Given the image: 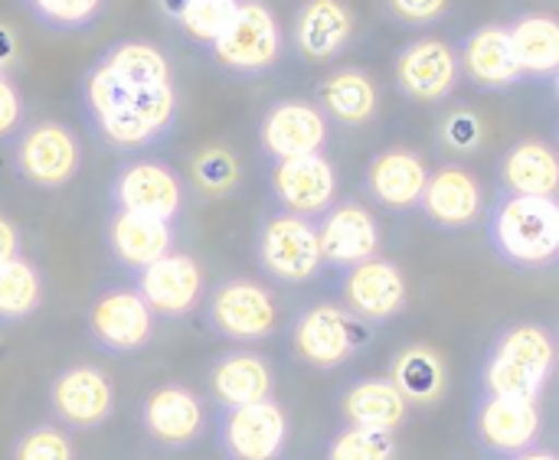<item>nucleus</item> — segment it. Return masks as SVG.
Returning a JSON list of instances; mask_svg holds the SVG:
<instances>
[{
    "label": "nucleus",
    "mask_w": 559,
    "mask_h": 460,
    "mask_svg": "<svg viewBox=\"0 0 559 460\" xmlns=\"http://www.w3.org/2000/svg\"><path fill=\"white\" fill-rule=\"evenodd\" d=\"M255 141H259V154L269 164L311 157V154H324L331 141V124L311 98H278L262 111Z\"/></svg>",
    "instance_id": "14"
},
{
    "label": "nucleus",
    "mask_w": 559,
    "mask_h": 460,
    "mask_svg": "<svg viewBox=\"0 0 559 460\" xmlns=\"http://www.w3.org/2000/svg\"><path fill=\"white\" fill-rule=\"evenodd\" d=\"M128 95H131V92L102 65V59H95V62L85 69L82 82H79V105H82V114H85L88 124H92L95 118L108 114L111 108L124 105Z\"/></svg>",
    "instance_id": "40"
},
{
    "label": "nucleus",
    "mask_w": 559,
    "mask_h": 460,
    "mask_svg": "<svg viewBox=\"0 0 559 460\" xmlns=\"http://www.w3.org/2000/svg\"><path fill=\"white\" fill-rule=\"evenodd\" d=\"M386 379L396 386L409 409H432L449 389V366L429 343H409L393 356Z\"/></svg>",
    "instance_id": "29"
},
{
    "label": "nucleus",
    "mask_w": 559,
    "mask_h": 460,
    "mask_svg": "<svg viewBox=\"0 0 559 460\" xmlns=\"http://www.w3.org/2000/svg\"><path fill=\"white\" fill-rule=\"evenodd\" d=\"M498 183H501V193L557 199V147L550 141H544V137H521V141H514L501 154V160H498Z\"/></svg>",
    "instance_id": "28"
},
{
    "label": "nucleus",
    "mask_w": 559,
    "mask_h": 460,
    "mask_svg": "<svg viewBox=\"0 0 559 460\" xmlns=\"http://www.w3.org/2000/svg\"><path fill=\"white\" fill-rule=\"evenodd\" d=\"M495 258L518 271H547L559 262V203L547 196L501 193L485 209Z\"/></svg>",
    "instance_id": "2"
},
{
    "label": "nucleus",
    "mask_w": 559,
    "mask_h": 460,
    "mask_svg": "<svg viewBox=\"0 0 559 460\" xmlns=\"http://www.w3.org/2000/svg\"><path fill=\"white\" fill-rule=\"evenodd\" d=\"M85 334L95 350L124 360L151 347L157 334V317L147 311V304L138 298L131 285H118L95 294L85 314Z\"/></svg>",
    "instance_id": "9"
},
{
    "label": "nucleus",
    "mask_w": 559,
    "mask_h": 460,
    "mask_svg": "<svg viewBox=\"0 0 559 460\" xmlns=\"http://www.w3.org/2000/svg\"><path fill=\"white\" fill-rule=\"evenodd\" d=\"M462 82L455 46L439 36H416L393 56V85L403 98L439 105L455 95Z\"/></svg>",
    "instance_id": "15"
},
{
    "label": "nucleus",
    "mask_w": 559,
    "mask_h": 460,
    "mask_svg": "<svg viewBox=\"0 0 559 460\" xmlns=\"http://www.w3.org/2000/svg\"><path fill=\"white\" fill-rule=\"evenodd\" d=\"M13 59V33L0 26V75H7V65Z\"/></svg>",
    "instance_id": "45"
},
{
    "label": "nucleus",
    "mask_w": 559,
    "mask_h": 460,
    "mask_svg": "<svg viewBox=\"0 0 559 460\" xmlns=\"http://www.w3.org/2000/svg\"><path fill=\"white\" fill-rule=\"evenodd\" d=\"M85 160L82 137L72 124L56 118H39L23 124L13 137V170L33 190H62L69 186Z\"/></svg>",
    "instance_id": "8"
},
{
    "label": "nucleus",
    "mask_w": 559,
    "mask_h": 460,
    "mask_svg": "<svg viewBox=\"0 0 559 460\" xmlns=\"http://www.w3.org/2000/svg\"><path fill=\"white\" fill-rule=\"evenodd\" d=\"M311 101L328 118V124L341 128H367L380 114V88L373 75L360 65H341L328 72L314 85Z\"/></svg>",
    "instance_id": "26"
},
{
    "label": "nucleus",
    "mask_w": 559,
    "mask_h": 460,
    "mask_svg": "<svg viewBox=\"0 0 559 460\" xmlns=\"http://www.w3.org/2000/svg\"><path fill=\"white\" fill-rule=\"evenodd\" d=\"M518 65L527 82H557L559 23L550 13H521L508 23Z\"/></svg>",
    "instance_id": "30"
},
{
    "label": "nucleus",
    "mask_w": 559,
    "mask_h": 460,
    "mask_svg": "<svg viewBox=\"0 0 559 460\" xmlns=\"http://www.w3.org/2000/svg\"><path fill=\"white\" fill-rule=\"evenodd\" d=\"M131 111L151 128V134L157 141H167L180 121V95L174 82H160V85H147V88H134L128 95Z\"/></svg>",
    "instance_id": "37"
},
{
    "label": "nucleus",
    "mask_w": 559,
    "mask_h": 460,
    "mask_svg": "<svg viewBox=\"0 0 559 460\" xmlns=\"http://www.w3.org/2000/svg\"><path fill=\"white\" fill-rule=\"evenodd\" d=\"M46 399L56 425L66 432H95L115 415L118 405L108 373L92 363H75L59 370L49 383Z\"/></svg>",
    "instance_id": "16"
},
{
    "label": "nucleus",
    "mask_w": 559,
    "mask_h": 460,
    "mask_svg": "<svg viewBox=\"0 0 559 460\" xmlns=\"http://www.w3.org/2000/svg\"><path fill=\"white\" fill-rule=\"evenodd\" d=\"M341 180L324 154L269 164V199L278 213L321 219L337 199Z\"/></svg>",
    "instance_id": "18"
},
{
    "label": "nucleus",
    "mask_w": 559,
    "mask_h": 460,
    "mask_svg": "<svg viewBox=\"0 0 559 460\" xmlns=\"http://www.w3.org/2000/svg\"><path fill=\"white\" fill-rule=\"evenodd\" d=\"M190 199V183L183 173L157 157H128L115 167L108 180V209L134 213L177 226Z\"/></svg>",
    "instance_id": "6"
},
{
    "label": "nucleus",
    "mask_w": 559,
    "mask_h": 460,
    "mask_svg": "<svg viewBox=\"0 0 559 460\" xmlns=\"http://www.w3.org/2000/svg\"><path fill=\"white\" fill-rule=\"evenodd\" d=\"M131 288L147 304V311L157 317V324H174L200 311L206 294L203 268L187 252H170L167 258L147 265L144 271L131 275Z\"/></svg>",
    "instance_id": "17"
},
{
    "label": "nucleus",
    "mask_w": 559,
    "mask_h": 460,
    "mask_svg": "<svg viewBox=\"0 0 559 460\" xmlns=\"http://www.w3.org/2000/svg\"><path fill=\"white\" fill-rule=\"evenodd\" d=\"M337 412H341V425L373 428V432H390V435H400L413 415V409L406 405V399L396 392V386L386 376L350 379L337 396Z\"/></svg>",
    "instance_id": "27"
},
{
    "label": "nucleus",
    "mask_w": 559,
    "mask_h": 460,
    "mask_svg": "<svg viewBox=\"0 0 559 460\" xmlns=\"http://www.w3.org/2000/svg\"><path fill=\"white\" fill-rule=\"evenodd\" d=\"M10 460H75V445L72 435L56 422H39L13 438Z\"/></svg>",
    "instance_id": "39"
},
{
    "label": "nucleus",
    "mask_w": 559,
    "mask_h": 460,
    "mask_svg": "<svg viewBox=\"0 0 559 460\" xmlns=\"http://www.w3.org/2000/svg\"><path fill=\"white\" fill-rule=\"evenodd\" d=\"M26 124V101L10 75H0V144H10Z\"/></svg>",
    "instance_id": "43"
},
{
    "label": "nucleus",
    "mask_w": 559,
    "mask_h": 460,
    "mask_svg": "<svg viewBox=\"0 0 559 460\" xmlns=\"http://www.w3.org/2000/svg\"><path fill=\"white\" fill-rule=\"evenodd\" d=\"M337 304L360 324L386 327L409 304V285L393 258H367L354 268L337 271Z\"/></svg>",
    "instance_id": "11"
},
{
    "label": "nucleus",
    "mask_w": 559,
    "mask_h": 460,
    "mask_svg": "<svg viewBox=\"0 0 559 460\" xmlns=\"http://www.w3.org/2000/svg\"><path fill=\"white\" fill-rule=\"evenodd\" d=\"M141 432L164 451H190L210 428L206 402L183 383L154 386L138 409Z\"/></svg>",
    "instance_id": "13"
},
{
    "label": "nucleus",
    "mask_w": 559,
    "mask_h": 460,
    "mask_svg": "<svg viewBox=\"0 0 559 460\" xmlns=\"http://www.w3.org/2000/svg\"><path fill=\"white\" fill-rule=\"evenodd\" d=\"M190 180L197 186L200 196L210 199H223L233 196L242 183V170L239 160L229 147H203L193 160H190Z\"/></svg>",
    "instance_id": "36"
},
{
    "label": "nucleus",
    "mask_w": 559,
    "mask_h": 460,
    "mask_svg": "<svg viewBox=\"0 0 559 460\" xmlns=\"http://www.w3.org/2000/svg\"><path fill=\"white\" fill-rule=\"evenodd\" d=\"M373 330L350 317L341 304H305L288 324V347L292 356L318 373H334L347 366L367 343Z\"/></svg>",
    "instance_id": "4"
},
{
    "label": "nucleus",
    "mask_w": 559,
    "mask_h": 460,
    "mask_svg": "<svg viewBox=\"0 0 559 460\" xmlns=\"http://www.w3.org/2000/svg\"><path fill=\"white\" fill-rule=\"evenodd\" d=\"M557 337L547 324L540 320L504 324L481 356L475 396L544 402V392L557 373Z\"/></svg>",
    "instance_id": "1"
},
{
    "label": "nucleus",
    "mask_w": 559,
    "mask_h": 460,
    "mask_svg": "<svg viewBox=\"0 0 559 460\" xmlns=\"http://www.w3.org/2000/svg\"><path fill=\"white\" fill-rule=\"evenodd\" d=\"M98 59L128 92L160 85V82H174L170 56L147 39H121V43L108 46Z\"/></svg>",
    "instance_id": "31"
},
{
    "label": "nucleus",
    "mask_w": 559,
    "mask_h": 460,
    "mask_svg": "<svg viewBox=\"0 0 559 460\" xmlns=\"http://www.w3.org/2000/svg\"><path fill=\"white\" fill-rule=\"evenodd\" d=\"M16 255H23V235H20L16 222L0 213V262H10Z\"/></svg>",
    "instance_id": "44"
},
{
    "label": "nucleus",
    "mask_w": 559,
    "mask_h": 460,
    "mask_svg": "<svg viewBox=\"0 0 559 460\" xmlns=\"http://www.w3.org/2000/svg\"><path fill=\"white\" fill-rule=\"evenodd\" d=\"M285 49L282 23L275 10L262 0H239L226 29L210 43V59L236 75V78H259L269 75Z\"/></svg>",
    "instance_id": "5"
},
{
    "label": "nucleus",
    "mask_w": 559,
    "mask_h": 460,
    "mask_svg": "<svg viewBox=\"0 0 559 460\" xmlns=\"http://www.w3.org/2000/svg\"><path fill=\"white\" fill-rule=\"evenodd\" d=\"M485 186L462 164H442L429 170L419 196V213L436 232H468L485 219Z\"/></svg>",
    "instance_id": "19"
},
{
    "label": "nucleus",
    "mask_w": 559,
    "mask_h": 460,
    "mask_svg": "<svg viewBox=\"0 0 559 460\" xmlns=\"http://www.w3.org/2000/svg\"><path fill=\"white\" fill-rule=\"evenodd\" d=\"M43 294H46L43 271L26 255L0 262V324L3 327L29 320L43 307Z\"/></svg>",
    "instance_id": "32"
},
{
    "label": "nucleus",
    "mask_w": 559,
    "mask_h": 460,
    "mask_svg": "<svg viewBox=\"0 0 559 460\" xmlns=\"http://www.w3.org/2000/svg\"><path fill=\"white\" fill-rule=\"evenodd\" d=\"M105 249L124 271H144L147 265L177 252V226L108 209L105 216Z\"/></svg>",
    "instance_id": "24"
},
{
    "label": "nucleus",
    "mask_w": 559,
    "mask_h": 460,
    "mask_svg": "<svg viewBox=\"0 0 559 460\" xmlns=\"http://www.w3.org/2000/svg\"><path fill=\"white\" fill-rule=\"evenodd\" d=\"M383 3H386L390 20H396L400 26H409V29H423V26L445 20V13L452 7V0H383Z\"/></svg>",
    "instance_id": "42"
},
{
    "label": "nucleus",
    "mask_w": 559,
    "mask_h": 460,
    "mask_svg": "<svg viewBox=\"0 0 559 460\" xmlns=\"http://www.w3.org/2000/svg\"><path fill=\"white\" fill-rule=\"evenodd\" d=\"M544 402H518V399H495V396H475L468 432L481 455L495 460L514 458L534 445H540L544 435Z\"/></svg>",
    "instance_id": "12"
},
{
    "label": "nucleus",
    "mask_w": 559,
    "mask_h": 460,
    "mask_svg": "<svg viewBox=\"0 0 559 460\" xmlns=\"http://www.w3.org/2000/svg\"><path fill=\"white\" fill-rule=\"evenodd\" d=\"M324 460H400V438L390 432L337 425L324 445Z\"/></svg>",
    "instance_id": "34"
},
{
    "label": "nucleus",
    "mask_w": 559,
    "mask_h": 460,
    "mask_svg": "<svg viewBox=\"0 0 559 460\" xmlns=\"http://www.w3.org/2000/svg\"><path fill=\"white\" fill-rule=\"evenodd\" d=\"M213 438L226 460H282L292 441V419L278 399L219 409Z\"/></svg>",
    "instance_id": "10"
},
{
    "label": "nucleus",
    "mask_w": 559,
    "mask_h": 460,
    "mask_svg": "<svg viewBox=\"0 0 559 460\" xmlns=\"http://www.w3.org/2000/svg\"><path fill=\"white\" fill-rule=\"evenodd\" d=\"M255 265L275 285H311L324 271L314 219H301L278 209L265 213L255 229Z\"/></svg>",
    "instance_id": "7"
},
{
    "label": "nucleus",
    "mask_w": 559,
    "mask_h": 460,
    "mask_svg": "<svg viewBox=\"0 0 559 460\" xmlns=\"http://www.w3.org/2000/svg\"><path fill=\"white\" fill-rule=\"evenodd\" d=\"M23 7L52 33H82L105 16L108 0H23Z\"/></svg>",
    "instance_id": "35"
},
{
    "label": "nucleus",
    "mask_w": 559,
    "mask_h": 460,
    "mask_svg": "<svg viewBox=\"0 0 559 460\" xmlns=\"http://www.w3.org/2000/svg\"><path fill=\"white\" fill-rule=\"evenodd\" d=\"M354 36V13L344 0H305L292 23V43L311 65L334 62Z\"/></svg>",
    "instance_id": "25"
},
{
    "label": "nucleus",
    "mask_w": 559,
    "mask_h": 460,
    "mask_svg": "<svg viewBox=\"0 0 559 460\" xmlns=\"http://www.w3.org/2000/svg\"><path fill=\"white\" fill-rule=\"evenodd\" d=\"M455 56H459V72L481 92H511L527 82L518 65L508 23H481L468 29L459 39Z\"/></svg>",
    "instance_id": "21"
},
{
    "label": "nucleus",
    "mask_w": 559,
    "mask_h": 460,
    "mask_svg": "<svg viewBox=\"0 0 559 460\" xmlns=\"http://www.w3.org/2000/svg\"><path fill=\"white\" fill-rule=\"evenodd\" d=\"M429 180V164L409 147H386L373 154L364 167V193L370 203L390 213H416L419 196Z\"/></svg>",
    "instance_id": "22"
},
{
    "label": "nucleus",
    "mask_w": 559,
    "mask_h": 460,
    "mask_svg": "<svg viewBox=\"0 0 559 460\" xmlns=\"http://www.w3.org/2000/svg\"><path fill=\"white\" fill-rule=\"evenodd\" d=\"M157 7L190 43L210 49V43L233 20L239 0H157Z\"/></svg>",
    "instance_id": "33"
},
{
    "label": "nucleus",
    "mask_w": 559,
    "mask_h": 460,
    "mask_svg": "<svg viewBox=\"0 0 559 460\" xmlns=\"http://www.w3.org/2000/svg\"><path fill=\"white\" fill-rule=\"evenodd\" d=\"M203 324L216 340L255 347L278 334L275 294L246 275H229L203 294Z\"/></svg>",
    "instance_id": "3"
},
{
    "label": "nucleus",
    "mask_w": 559,
    "mask_h": 460,
    "mask_svg": "<svg viewBox=\"0 0 559 460\" xmlns=\"http://www.w3.org/2000/svg\"><path fill=\"white\" fill-rule=\"evenodd\" d=\"M314 229H318L321 262L324 268L334 271L377 258L383 245L380 219L360 199H334V206L321 219H314Z\"/></svg>",
    "instance_id": "20"
},
{
    "label": "nucleus",
    "mask_w": 559,
    "mask_h": 460,
    "mask_svg": "<svg viewBox=\"0 0 559 460\" xmlns=\"http://www.w3.org/2000/svg\"><path fill=\"white\" fill-rule=\"evenodd\" d=\"M481 121H478V114L475 111H468V108H459V111H452L445 121H442V128H439V141H442V147L445 150H452L455 157H465V154H475L478 147H481Z\"/></svg>",
    "instance_id": "41"
},
{
    "label": "nucleus",
    "mask_w": 559,
    "mask_h": 460,
    "mask_svg": "<svg viewBox=\"0 0 559 460\" xmlns=\"http://www.w3.org/2000/svg\"><path fill=\"white\" fill-rule=\"evenodd\" d=\"M206 392L216 412L275 399V366L265 353L246 347L219 353L206 370Z\"/></svg>",
    "instance_id": "23"
},
{
    "label": "nucleus",
    "mask_w": 559,
    "mask_h": 460,
    "mask_svg": "<svg viewBox=\"0 0 559 460\" xmlns=\"http://www.w3.org/2000/svg\"><path fill=\"white\" fill-rule=\"evenodd\" d=\"M88 128H92V134H95L105 147L121 150V154H134V150H147V147L160 144V141L151 134V128L131 111L128 101L118 105V108H111L108 114L95 118Z\"/></svg>",
    "instance_id": "38"
},
{
    "label": "nucleus",
    "mask_w": 559,
    "mask_h": 460,
    "mask_svg": "<svg viewBox=\"0 0 559 460\" xmlns=\"http://www.w3.org/2000/svg\"><path fill=\"white\" fill-rule=\"evenodd\" d=\"M504 460H559V458L554 448H547V445L540 441V445H534V448H527V451H521V455H514V458H504Z\"/></svg>",
    "instance_id": "46"
}]
</instances>
